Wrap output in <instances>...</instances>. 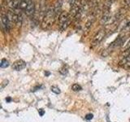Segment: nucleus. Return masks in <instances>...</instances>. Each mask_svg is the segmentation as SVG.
Here are the masks:
<instances>
[{"label": "nucleus", "instance_id": "13", "mask_svg": "<svg viewBox=\"0 0 130 122\" xmlns=\"http://www.w3.org/2000/svg\"><path fill=\"white\" fill-rule=\"evenodd\" d=\"M128 54H130V39L127 42V44H126V46L124 47V51L123 52V56L127 55Z\"/></svg>", "mask_w": 130, "mask_h": 122}, {"label": "nucleus", "instance_id": "4", "mask_svg": "<svg viewBox=\"0 0 130 122\" xmlns=\"http://www.w3.org/2000/svg\"><path fill=\"white\" fill-rule=\"evenodd\" d=\"M105 35H106V30L104 29V28L100 29L96 34V35L93 37V39L92 41V47H93L98 46V45H99L102 41L103 40Z\"/></svg>", "mask_w": 130, "mask_h": 122}, {"label": "nucleus", "instance_id": "7", "mask_svg": "<svg viewBox=\"0 0 130 122\" xmlns=\"http://www.w3.org/2000/svg\"><path fill=\"white\" fill-rule=\"evenodd\" d=\"M111 18V9H103V13L102 16V18L100 20V23L102 24H107Z\"/></svg>", "mask_w": 130, "mask_h": 122}, {"label": "nucleus", "instance_id": "19", "mask_svg": "<svg viewBox=\"0 0 130 122\" xmlns=\"http://www.w3.org/2000/svg\"><path fill=\"white\" fill-rule=\"evenodd\" d=\"M3 83H5V84H2V86H1V88H2V89H3L4 87H5V85L8 84V81H4Z\"/></svg>", "mask_w": 130, "mask_h": 122}, {"label": "nucleus", "instance_id": "10", "mask_svg": "<svg viewBox=\"0 0 130 122\" xmlns=\"http://www.w3.org/2000/svg\"><path fill=\"white\" fill-rule=\"evenodd\" d=\"M62 4H63V0H57V2L55 3V5L54 6V12L55 14V16H58V13L60 11L61 7H62Z\"/></svg>", "mask_w": 130, "mask_h": 122}, {"label": "nucleus", "instance_id": "17", "mask_svg": "<svg viewBox=\"0 0 130 122\" xmlns=\"http://www.w3.org/2000/svg\"><path fill=\"white\" fill-rule=\"evenodd\" d=\"M123 30H124V31H130V21H128L127 24H125V26L124 27Z\"/></svg>", "mask_w": 130, "mask_h": 122}, {"label": "nucleus", "instance_id": "9", "mask_svg": "<svg viewBox=\"0 0 130 122\" xmlns=\"http://www.w3.org/2000/svg\"><path fill=\"white\" fill-rule=\"evenodd\" d=\"M7 4L11 10L15 11L19 7L20 3H18V0H7Z\"/></svg>", "mask_w": 130, "mask_h": 122}, {"label": "nucleus", "instance_id": "12", "mask_svg": "<svg viewBox=\"0 0 130 122\" xmlns=\"http://www.w3.org/2000/svg\"><path fill=\"white\" fill-rule=\"evenodd\" d=\"M94 17H95V15H94V16H93L92 17H90V18H89V19L87 20V22H86V24H85V30H89V28H91V26H92V24H93V21H94V19H95Z\"/></svg>", "mask_w": 130, "mask_h": 122}, {"label": "nucleus", "instance_id": "20", "mask_svg": "<svg viewBox=\"0 0 130 122\" xmlns=\"http://www.w3.org/2000/svg\"><path fill=\"white\" fill-rule=\"evenodd\" d=\"M125 6L130 7V0H125Z\"/></svg>", "mask_w": 130, "mask_h": 122}, {"label": "nucleus", "instance_id": "8", "mask_svg": "<svg viewBox=\"0 0 130 122\" xmlns=\"http://www.w3.org/2000/svg\"><path fill=\"white\" fill-rule=\"evenodd\" d=\"M34 11H35L34 3L32 2V0H29V2H28V6L26 7L25 11H24V12H25V14L28 16H31L34 15Z\"/></svg>", "mask_w": 130, "mask_h": 122}, {"label": "nucleus", "instance_id": "5", "mask_svg": "<svg viewBox=\"0 0 130 122\" xmlns=\"http://www.w3.org/2000/svg\"><path fill=\"white\" fill-rule=\"evenodd\" d=\"M119 64L120 67L124 69H127V70L130 69V54L122 56L119 62Z\"/></svg>", "mask_w": 130, "mask_h": 122}, {"label": "nucleus", "instance_id": "3", "mask_svg": "<svg viewBox=\"0 0 130 122\" xmlns=\"http://www.w3.org/2000/svg\"><path fill=\"white\" fill-rule=\"evenodd\" d=\"M1 20H2V27L3 29L5 32H9L10 28H11V20L9 16H8L7 13H4L3 12L2 16H1Z\"/></svg>", "mask_w": 130, "mask_h": 122}, {"label": "nucleus", "instance_id": "21", "mask_svg": "<svg viewBox=\"0 0 130 122\" xmlns=\"http://www.w3.org/2000/svg\"><path fill=\"white\" fill-rule=\"evenodd\" d=\"M40 114H41V116H42L43 114H44V112L43 111H42V112H40Z\"/></svg>", "mask_w": 130, "mask_h": 122}, {"label": "nucleus", "instance_id": "15", "mask_svg": "<svg viewBox=\"0 0 130 122\" xmlns=\"http://www.w3.org/2000/svg\"><path fill=\"white\" fill-rule=\"evenodd\" d=\"M72 89L73 91H80V90L82 89L81 86H80V85H78V84H73L72 86Z\"/></svg>", "mask_w": 130, "mask_h": 122}, {"label": "nucleus", "instance_id": "11", "mask_svg": "<svg viewBox=\"0 0 130 122\" xmlns=\"http://www.w3.org/2000/svg\"><path fill=\"white\" fill-rule=\"evenodd\" d=\"M124 41H125V37L124 36H120L115 42L112 43V46L113 47H120L122 46L124 43Z\"/></svg>", "mask_w": 130, "mask_h": 122}, {"label": "nucleus", "instance_id": "2", "mask_svg": "<svg viewBox=\"0 0 130 122\" xmlns=\"http://www.w3.org/2000/svg\"><path fill=\"white\" fill-rule=\"evenodd\" d=\"M55 14L54 12V8H50L48 9L46 12V15H45L44 18H43V21H42V27L44 28H50L54 20L55 19Z\"/></svg>", "mask_w": 130, "mask_h": 122}, {"label": "nucleus", "instance_id": "1", "mask_svg": "<svg viewBox=\"0 0 130 122\" xmlns=\"http://www.w3.org/2000/svg\"><path fill=\"white\" fill-rule=\"evenodd\" d=\"M71 16L68 12H62L59 16V29L60 32H63L67 29L69 24H70Z\"/></svg>", "mask_w": 130, "mask_h": 122}, {"label": "nucleus", "instance_id": "6", "mask_svg": "<svg viewBox=\"0 0 130 122\" xmlns=\"http://www.w3.org/2000/svg\"><path fill=\"white\" fill-rule=\"evenodd\" d=\"M26 67V63L22 59L16 60L12 64V68L15 71H20Z\"/></svg>", "mask_w": 130, "mask_h": 122}, {"label": "nucleus", "instance_id": "18", "mask_svg": "<svg viewBox=\"0 0 130 122\" xmlns=\"http://www.w3.org/2000/svg\"><path fill=\"white\" fill-rule=\"evenodd\" d=\"M92 118H93L92 114H89V115H87L86 116H85V119H86V120H91Z\"/></svg>", "mask_w": 130, "mask_h": 122}, {"label": "nucleus", "instance_id": "14", "mask_svg": "<svg viewBox=\"0 0 130 122\" xmlns=\"http://www.w3.org/2000/svg\"><path fill=\"white\" fill-rule=\"evenodd\" d=\"M9 66V62H8V60H7L6 59H3L1 60V64H0V67L4 68H7Z\"/></svg>", "mask_w": 130, "mask_h": 122}, {"label": "nucleus", "instance_id": "16", "mask_svg": "<svg viewBox=\"0 0 130 122\" xmlns=\"http://www.w3.org/2000/svg\"><path fill=\"white\" fill-rule=\"evenodd\" d=\"M51 91H52V92H54V93L57 94V95L60 93L59 89L58 87H56V86H51Z\"/></svg>", "mask_w": 130, "mask_h": 122}]
</instances>
